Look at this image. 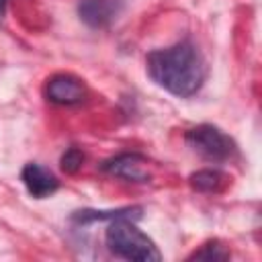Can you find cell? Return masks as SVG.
<instances>
[{
	"mask_svg": "<svg viewBox=\"0 0 262 262\" xmlns=\"http://www.w3.org/2000/svg\"><path fill=\"white\" fill-rule=\"evenodd\" d=\"M149 78L166 92L188 98L205 82L207 68L201 51L190 41H180L166 49H156L145 57Z\"/></svg>",
	"mask_w": 262,
	"mask_h": 262,
	"instance_id": "cell-1",
	"label": "cell"
},
{
	"mask_svg": "<svg viewBox=\"0 0 262 262\" xmlns=\"http://www.w3.org/2000/svg\"><path fill=\"white\" fill-rule=\"evenodd\" d=\"M104 242H106V248L115 256L125 258V260H135V262H160L162 260V254L151 242V237H147L129 217L113 219L106 227Z\"/></svg>",
	"mask_w": 262,
	"mask_h": 262,
	"instance_id": "cell-2",
	"label": "cell"
},
{
	"mask_svg": "<svg viewBox=\"0 0 262 262\" xmlns=\"http://www.w3.org/2000/svg\"><path fill=\"white\" fill-rule=\"evenodd\" d=\"M184 139L192 151H196L199 156H203L205 160H211V162L231 160L237 151L235 141L227 133H223L219 127L207 125V123L188 129Z\"/></svg>",
	"mask_w": 262,
	"mask_h": 262,
	"instance_id": "cell-3",
	"label": "cell"
},
{
	"mask_svg": "<svg viewBox=\"0 0 262 262\" xmlns=\"http://www.w3.org/2000/svg\"><path fill=\"white\" fill-rule=\"evenodd\" d=\"M43 92L49 102L61 106L80 104L86 98V86L74 74H53L51 78H47Z\"/></svg>",
	"mask_w": 262,
	"mask_h": 262,
	"instance_id": "cell-4",
	"label": "cell"
},
{
	"mask_svg": "<svg viewBox=\"0 0 262 262\" xmlns=\"http://www.w3.org/2000/svg\"><path fill=\"white\" fill-rule=\"evenodd\" d=\"M147 158L141 154H119L102 164V170L111 176L129 180V182H147L151 178Z\"/></svg>",
	"mask_w": 262,
	"mask_h": 262,
	"instance_id": "cell-5",
	"label": "cell"
},
{
	"mask_svg": "<svg viewBox=\"0 0 262 262\" xmlns=\"http://www.w3.org/2000/svg\"><path fill=\"white\" fill-rule=\"evenodd\" d=\"M20 180H23L25 188L29 190V194L35 196V199L51 196L59 188V180L55 178V174L51 170L43 168L41 164H35V162H29L23 168Z\"/></svg>",
	"mask_w": 262,
	"mask_h": 262,
	"instance_id": "cell-6",
	"label": "cell"
},
{
	"mask_svg": "<svg viewBox=\"0 0 262 262\" xmlns=\"http://www.w3.org/2000/svg\"><path fill=\"white\" fill-rule=\"evenodd\" d=\"M121 10L119 0H78V14L80 18L94 29L108 27Z\"/></svg>",
	"mask_w": 262,
	"mask_h": 262,
	"instance_id": "cell-7",
	"label": "cell"
},
{
	"mask_svg": "<svg viewBox=\"0 0 262 262\" xmlns=\"http://www.w3.org/2000/svg\"><path fill=\"white\" fill-rule=\"evenodd\" d=\"M141 207H123V209H108V211H98V209H82L72 215L76 223H94V221H113L119 217H129V219H139L141 217Z\"/></svg>",
	"mask_w": 262,
	"mask_h": 262,
	"instance_id": "cell-8",
	"label": "cell"
},
{
	"mask_svg": "<svg viewBox=\"0 0 262 262\" xmlns=\"http://www.w3.org/2000/svg\"><path fill=\"white\" fill-rule=\"evenodd\" d=\"M190 186L199 192H219L225 182H227V176L219 170H213V168H205V170H196L190 174L188 178Z\"/></svg>",
	"mask_w": 262,
	"mask_h": 262,
	"instance_id": "cell-9",
	"label": "cell"
},
{
	"mask_svg": "<svg viewBox=\"0 0 262 262\" xmlns=\"http://www.w3.org/2000/svg\"><path fill=\"white\" fill-rule=\"evenodd\" d=\"M188 260H207V262H221V260H229V250L219 242V239H213V242H207L203 244L196 252H192L188 256Z\"/></svg>",
	"mask_w": 262,
	"mask_h": 262,
	"instance_id": "cell-10",
	"label": "cell"
},
{
	"mask_svg": "<svg viewBox=\"0 0 262 262\" xmlns=\"http://www.w3.org/2000/svg\"><path fill=\"white\" fill-rule=\"evenodd\" d=\"M84 164V154L78 149V147H70L61 154V160H59V166L66 174H76Z\"/></svg>",
	"mask_w": 262,
	"mask_h": 262,
	"instance_id": "cell-11",
	"label": "cell"
},
{
	"mask_svg": "<svg viewBox=\"0 0 262 262\" xmlns=\"http://www.w3.org/2000/svg\"><path fill=\"white\" fill-rule=\"evenodd\" d=\"M6 2H8V0H0V16H2V12H4V8H6Z\"/></svg>",
	"mask_w": 262,
	"mask_h": 262,
	"instance_id": "cell-12",
	"label": "cell"
}]
</instances>
